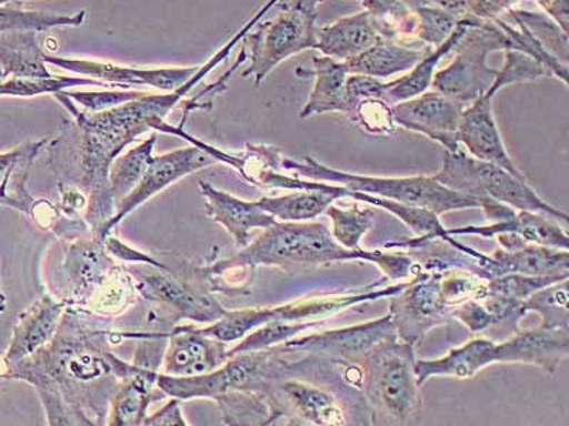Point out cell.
I'll use <instances>...</instances> for the list:
<instances>
[{"label":"cell","instance_id":"obj_41","mask_svg":"<svg viewBox=\"0 0 569 426\" xmlns=\"http://www.w3.org/2000/svg\"><path fill=\"white\" fill-rule=\"evenodd\" d=\"M349 116L366 133L373 135H389L398 126L391 114V105L376 98L359 100L352 105Z\"/></svg>","mask_w":569,"mask_h":426},{"label":"cell","instance_id":"obj_15","mask_svg":"<svg viewBox=\"0 0 569 426\" xmlns=\"http://www.w3.org/2000/svg\"><path fill=\"white\" fill-rule=\"evenodd\" d=\"M569 355V328L518 329L516 336L496 344V362L538 365L556 373Z\"/></svg>","mask_w":569,"mask_h":426},{"label":"cell","instance_id":"obj_25","mask_svg":"<svg viewBox=\"0 0 569 426\" xmlns=\"http://www.w3.org/2000/svg\"><path fill=\"white\" fill-rule=\"evenodd\" d=\"M431 49L433 48L423 44L415 45L380 40L358 58L345 63H347L350 74H363L385 80L413 69Z\"/></svg>","mask_w":569,"mask_h":426},{"label":"cell","instance_id":"obj_49","mask_svg":"<svg viewBox=\"0 0 569 426\" xmlns=\"http://www.w3.org/2000/svg\"><path fill=\"white\" fill-rule=\"evenodd\" d=\"M4 306H7V303H4V294L0 292V312L4 311Z\"/></svg>","mask_w":569,"mask_h":426},{"label":"cell","instance_id":"obj_48","mask_svg":"<svg viewBox=\"0 0 569 426\" xmlns=\"http://www.w3.org/2000/svg\"><path fill=\"white\" fill-rule=\"evenodd\" d=\"M146 425H186L184 419L181 417L180 407L177 400H172L160 413L152 415L151 418L142 420Z\"/></svg>","mask_w":569,"mask_h":426},{"label":"cell","instance_id":"obj_12","mask_svg":"<svg viewBox=\"0 0 569 426\" xmlns=\"http://www.w3.org/2000/svg\"><path fill=\"white\" fill-rule=\"evenodd\" d=\"M213 156L201 146H190V149L172 151L170 154L152 156L149 166L142 175L139 185L116 205L117 215L101 227V235H106L113 230L117 222L123 220L127 213L136 210L142 202L149 200L157 192L164 190L172 182L180 178L191 174L197 170L212 164Z\"/></svg>","mask_w":569,"mask_h":426},{"label":"cell","instance_id":"obj_14","mask_svg":"<svg viewBox=\"0 0 569 426\" xmlns=\"http://www.w3.org/2000/svg\"><path fill=\"white\" fill-rule=\"evenodd\" d=\"M495 91H486L481 98L472 101L462 111L459 125L460 145H465L471 156L477 160L491 162L516 175H522L517 169L495 116Z\"/></svg>","mask_w":569,"mask_h":426},{"label":"cell","instance_id":"obj_46","mask_svg":"<svg viewBox=\"0 0 569 426\" xmlns=\"http://www.w3.org/2000/svg\"><path fill=\"white\" fill-rule=\"evenodd\" d=\"M541 9L563 33L568 34L569 0H537Z\"/></svg>","mask_w":569,"mask_h":426},{"label":"cell","instance_id":"obj_1","mask_svg":"<svg viewBox=\"0 0 569 426\" xmlns=\"http://www.w3.org/2000/svg\"><path fill=\"white\" fill-rule=\"evenodd\" d=\"M269 10L271 4H263L230 42L218 50L184 85L177 90L162 94L142 93L140 98L103 111H80L68 95L54 94V98L74 115L76 121L66 125L63 135L53 141L52 151L60 155H70L73 159L71 161H76L80 166L84 182H91L99 187L109 185L110 166L120 152L137 136L150 130L154 121L164 120L188 91L194 89L211 70L227 60L243 36L256 27L259 20L267 17Z\"/></svg>","mask_w":569,"mask_h":426},{"label":"cell","instance_id":"obj_3","mask_svg":"<svg viewBox=\"0 0 569 426\" xmlns=\"http://www.w3.org/2000/svg\"><path fill=\"white\" fill-rule=\"evenodd\" d=\"M305 161L282 159V166L308 180L332 182L348 190L365 192L399 204L423 207L437 216L446 212L480 207L476 197L461 194L441 185L433 176L383 178L350 174V172L329 169L312 156Z\"/></svg>","mask_w":569,"mask_h":426},{"label":"cell","instance_id":"obj_19","mask_svg":"<svg viewBox=\"0 0 569 426\" xmlns=\"http://www.w3.org/2000/svg\"><path fill=\"white\" fill-rule=\"evenodd\" d=\"M313 70H298V75H313V89L305 104L301 119L309 116L343 113L349 114L350 104L347 93V81L350 74L347 63L338 62L328 55H315Z\"/></svg>","mask_w":569,"mask_h":426},{"label":"cell","instance_id":"obj_36","mask_svg":"<svg viewBox=\"0 0 569 426\" xmlns=\"http://www.w3.org/2000/svg\"><path fill=\"white\" fill-rule=\"evenodd\" d=\"M44 144L46 140L33 142V144H27L20 146V149L0 154V205L27 206L24 192L14 190L12 181L17 176L18 170L32 164L36 154Z\"/></svg>","mask_w":569,"mask_h":426},{"label":"cell","instance_id":"obj_2","mask_svg":"<svg viewBox=\"0 0 569 426\" xmlns=\"http://www.w3.org/2000/svg\"><path fill=\"white\" fill-rule=\"evenodd\" d=\"M365 261L375 263L391 281L413 277L418 263L405 253L352 251L340 245L325 223H273L251 245L236 257L213 266L221 273L232 267L278 266L292 272L297 268L329 265L335 262Z\"/></svg>","mask_w":569,"mask_h":426},{"label":"cell","instance_id":"obj_13","mask_svg":"<svg viewBox=\"0 0 569 426\" xmlns=\"http://www.w3.org/2000/svg\"><path fill=\"white\" fill-rule=\"evenodd\" d=\"M46 63L56 68L84 75V78L104 80L107 83L129 89L130 85H151L162 91H172L184 85L200 70L201 65L192 68L142 69L129 68L111 63L90 62V60L66 59L46 53Z\"/></svg>","mask_w":569,"mask_h":426},{"label":"cell","instance_id":"obj_30","mask_svg":"<svg viewBox=\"0 0 569 426\" xmlns=\"http://www.w3.org/2000/svg\"><path fill=\"white\" fill-rule=\"evenodd\" d=\"M337 197L319 191H303L298 194L262 197L257 201L262 211L282 222L312 221L328 210Z\"/></svg>","mask_w":569,"mask_h":426},{"label":"cell","instance_id":"obj_45","mask_svg":"<svg viewBox=\"0 0 569 426\" xmlns=\"http://www.w3.org/2000/svg\"><path fill=\"white\" fill-rule=\"evenodd\" d=\"M521 0H469V17L480 20H497L506 17Z\"/></svg>","mask_w":569,"mask_h":426},{"label":"cell","instance_id":"obj_10","mask_svg":"<svg viewBox=\"0 0 569 426\" xmlns=\"http://www.w3.org/2000/svg\"><path fill=\"white\" fill-rule=\"evenodd\" d=\"M398 329L390 314L372 322L338 329H329L302 338H292L284 343L289 352H303L325 357L363 364L380 348L398 342Z\"/></svg>","mask_w":569,"mask_h":426},{"label":"cell","instance_id":"obj_31","mask_svg":"<svg viewBox=\"0 0 569 426\" xmlns=\"http://www.w3.org/2000/svg\"><path fill=\"white\" fill-rule=\"evenodd\" d=\"M156 142L157 136H150L149 140L141 142L134 150H130L113 162L109 172V190L116 205L139 185L152 159Z\"/></svg>","mask_w":569,"mask_h":426},{"label":"cell","instance_id":"obj_11","mask_svg":"<svg viewBox=\"0 0 569 426\" xmlns=\"http://www.w3.org/2000/svg\"><path fill=\"white\" fill-rule=\"evenodd\" d=\"M467 104L435 90L391 105L396 125L439 142L445 151L461 149L459 125Z\"/></svg>","mask_w":569,"mask_h":426},{"label":"cell","instance_id":"obj_37","mask_svg":"<svg viewBox=\"0 0 569 426\" xmlns=\"http://www.w3.org/2000/svg\"><path fill=\"white\" fill-rule=\"evenodd\" d=\"M569 273H552V275H520V273H508V275L490 278L487 283V296H501L526 302L533 293L541 288L551 286L558 282L568 281Z\"/></svg>","mask_w":569,"mask_h":426},{"label":"cell","instance_id":"obj_27","mask_svg":"<svg viewBox=\"0 0 569 426\" xmlns=\"http://www.w3.org/2000/svg\"><path fill=\"white\" fill-rule=\"evenodd\" d=\"M380 39L395 43H418V14L406 0H359Z\"/></svg>","mask_w":569,"mask_h":426},{"label":"cell","instance_id":"obj_26","mask_svg":"<svg viewBox=\"0 0 569 426\" xmlns=\"http://www.w3.org/2000/svg\"><path fill=\"white\" fill-rule=\"evenodd\" d=\"M63 307L44 297L19 317L12 343L4 357L7 365L19 362L42 348L53 337Z\"/></svg>","mask_w":569,"mask_h":426},{"label":"cell","instance_id":"obj_47","mask_svg":"<svg viewBox=\"0 0 569 426\" xmlns=\"http://www.w3.org/2000/svg\"><path fill=\"white\" fill-rule=\"evenodd\" d=\"M406 2L410 7H415V4H429V7L443 9L459 19L469 17V12H467L469 0H406Z\"/></svg>","mask_w":569,"mask_h":426},{"label":"cell","instance_id":"obj_34","mask_svg":"<svg viewBox=\"0 0 569 426\" xmlns=\"http://www.w3.org/2000/svg\"><path fill=\"white\" fill-rule=\"evenodd\" d=\"M328 216L332 220V236L340 245L352 248V251H362L360 241L372 230L376 212L373 210H360L355 204L349 210H342L335 205H330L327 211Z\"/></svg>","mask_w":569,"mask_h":426},{"label":"cell","instance_id":"obj_18","mask_svg":"<svg viewBox=\"0 0 569 426\" xmlns=\"http://www.w3.org/2000/svg\"><path fill=\"white\" fill-rule=\"evenodd\" d=\"M500 233H515L530 245L569 251V236L556 220L543 213L520 211L505 221L492 222L486 226H462L456 230H447L449 236L477 235L481 237H495Z\"/></svg>","mask_w":569,"mask_h":426},{"label":"cell","instance_id":"obj_44","mask_svg":"<svg viewBox=\"0 0 569 426\" xmlns=\"http://www.w3.org/2000/svg\"><path fill=\"white\" fill-rule=\"evenodd\" d=\"M480 302L481 301H476V298H470V301L462 302L451 307V316L465 324L471 333L485 332V329L495 324L485 304Z\"/></svg>","mask_w":569,"mask_h":426},{"label":"cell","instance_id":"obj_23","mask_svg":"<svg viewBox=\"0 0 569 426\" xmlns=\"http://www.w3.org/2000/svg\"><path fill=\"white\" fill-rule=\"evenodd\" d=\"M472 17L460 19L459 24L450 38L443 44L437 45L431 49L429 53L420 60L413 69L406 71L399 79L391 81H382L379 89V99L383 100L389 105L401 103V101L418 98V95L426 93L431 89V81H433L437 65L440 60L445 59L447 54L453 52L456 44L465 34L467 28L471 22Z\"/></svg>","mask_w":569,"mask_h":426},{"label":"cell","instance_id":"obj_5","mask_svg":"<svg viewBox=\"0 0 569 426\" xmlns=\"http://www.w3.org/2000/svg\"><path fill=\"white\" fill-rule=\"evenodd\" d=\"M443 159V169L435 175L441 185L477 201L495 200L518 211L543 213L568 225L567 213L556 210L538 196L527 184L525 175H516L500 165L477 160L462 149L445 151Z\"/></svg>","mask_w":569,"mask_h":426},{"label":"cell","instance_id":"obj_50","mask_svg":"<svg viewBox=\"0 0 569 426\" xmlns=\"http://www.w3.org/2000/svg\"><path fill=\"white\" fill-rule=\"evenodd\" d=\"M358 2H359V0H358Z\"/></svg>","mask_w":569,"mask_h":426},{"label":"cell","instance_id":"obj_21","mask_svg":"<svg viewBox=\"0 0 569 426\" xmlns=\"http://www.w3.org/2000/svg\"><path fill=\"white\" fill-rule=\"evenodd\" d=\"M369 14L362 12L335 20L327 27L318 28L317 49L323 55L338 62H349L380 42Z\"/></svg>","mask_w":569,"mask_h":426},{"label":"cell","instance_id":"obj_32","mask_svg":"<svg viewBox=\"0 0 569 426\" xmlns=\"http://www.w3.org/2000/svg\"><path fill=\"white\" fill-rule=\"evenodd\" d=\"M84 20V9L74 14H50L38 12V10L19 9L14 3L0 4V32H9V30L49 32L62 27L79 28Z\"/></svg>","mask_w":569,"mask_h":426},{"label":"cell","instance_id":"obj_4","mask_svg":"<svg viewBox=\"0 0 569 426\" xmlns=\"http://www.w3.org/2000/svg\"><path fill=\"white\" fill-rule=\"evenodd\" d=\"M272 19L259 22L243 36L249 65L243 79H253L256 85L271 74L277 65L305 50L317 49L318 14L323 0H287Z\"/></svg>","mask_w":569,"mask_h":426},{"label":"cell","instance_id":"obj_20","mask_svg":"<svg viewBox=\"0 0 569 426\" xmlns=\"http://www.w3.org/2000/svg\"><path fill=\"white\" fill-rule=\"evenodd\" d=\"M200 187L202 195L207 197L208 215L231 233L238 247L248 246L249 233L252 230H267L277 223L276 217L262 211L257 202L238 200L227 192L213 190L206 182H200Z\"/></svg>","mask_w":569,"mask_h":426},{"label":"cell","instance_id":"obj_7","mask_svg":"<svg viewBox=\"0 0 569 426\" xmlns=\"http://www.w3.org/2000/svg\"><path fill=\"white\" fill-rule=\"evenodd\" d=\"M413 346L398 339L389 344L363 364L370 365L369 393L391 417L409 420L419 413V385L415 374Z\"/></svg>","mask_w":569,"mask_h":426},{"label":"cell","instance_id":"obj_22","mask_svg":"<svg viewBox=\"0 0 569 426\" xmlns=\"http://www.w3.org/2000/svg\"><path fill=\"white\" fill-rule=\"evenodd\" d=\"M496 363V343L476 338L465 346L450 349L445 357L416 362V382L421 387L433 377L472 378L481 369Z\"/></svg>","mask_w":569,"mask_h":426},{"label":"cell","instance_id":"obj_29","mask_svg":"<svg viewBox=\"0 0 569 426\" xmlns=\"http://www.w3.org/2000/svg\"><path fill=\"white\" fill-rule=\"evenodd\" d=\"M281 389L305 420L313 425L348 424L338 399L327 390L298 382L284 383Z\"/></svg>","mask_w":569,"mask_h":426},{"label":"cell","instance_id":"obj_8","mask_svg":"<svg viewBox=\"0 0 569 426\" xmlns=\"http://www.w3.org/2000/svg\"><path fill=\"white\" fill-rule=\"evenodd\" d=\"M259 181L269 186L287 187V190L325 192V194L332 195L337 200L339 197H353L356 201L382 207V210L393 213L395 216H398L401 222H405L406 225L411 227V231L419 235L418 240L415 241L388 243L385 246L386 248L419 247L435 240H441L447 243L451 237L447 235V230L443 223L440 222L439 216L433 212L423 210V207L399 204V202L365 194V192L348 190V187L330 184V182L298 180V178L283 175L281 172L271 170L262 171L261 175H259Z\"/></svg>","mask_w":569,"mask_h":426},{"label":"cell","instance_id":"obj_39","mask_svg":"<svg viewBox=\"0 0 569 426\" xmlns=\"http://www.w3.org/2000/svg\"><path fill=\"white\" fill-rule=\"evenodd\" d=\"M418 14V42L429 48L443 44L455 32L460 19L443 9L429 7V4H415L411 7Z\"/></svg>","mask_w":569,"mask_h":426},{"label":"cell","instance_id":"obj_38","mask_svg":"<svg viewBox=\"0 0 569 426\" xmlns=\"http://www.w3.org/2000/svg\"><path fill=\"white\" fill-rule=\"evenodd\" d=\"M506 62L501 70H498L495 81H492L491 91L496 94L508 85L528 83L538 79L552 78L551 71L536 59L525 53L506 50Z\"/></svg>","mask_w":569,"mask_h":426},{"label":"cell","instance_id":"obj_42","mask_svg":"<svg viewBox=\"0 0 569 426\" xmlns=\"http://www.w3.org/2000/svg\"><path fill=\"white\" fill-rule=\"evenodd\" d=\"M487 278L477 273H447L441 276L440 286L447 306L455 307L470 298L482 301L487 296Z\"/></svg>","mask_w":569,"mask_h":426},{"label":"cell","instance_id":"obj_40","mask_svg":"<svg viewBox=\"0 0 569 426\" xmlns=\"http://www.w3.org/2000/svg\"><path fill=\"white\" fill-rule=\"evenodd\" d=\"M320 322H307V323H283V322H271L263 324L258 327V332L252 333L251 336L243 339L241 344L230 353L228 358L233 354L258 352V349H267L277 346L279 343H287L302 333L303 329L319 326Z\"/></svg>","mask_w":569,"mask_h":426},{"label":"cell","instance_id":"obj_43","mask_svg":"<svg viewBox=\"0 0 569 426\" xmlns=\"http://www.w3.org/2000/svg\"><path fill=\"white\" fill-rule=\"evenodd\" d=\"M71 101H76L88 111H103L111 106L127 103L140 98V91L110 90V91H62Z\"/></svg>","mask_w":569,"mask_h":426},{"label":"cell","instance_id":"obj_6","mask_svg":"<svg viewBox=\"0 0 569 426\" xmlns=\"http://www.w3.org/2000/svg\"><path fill=\"white\" fill-rule=\"evenodd\" d=\"M501 50H508V40L500 24L496 20L472 18L453 49L455 59L436 71L430 90L471 104L491 88L498 70L490 68L487 59Z\"/></svg>","mask_w":569,"mask_h":426},{"label":"cell","instance_id":"obj_33","mask_svg":"<svg viewBox=\"0 0 569 426\" xmlns=\"http://www.w3.org/2000/svg\"><path fill=\"white\" fill-rule=\"evenodd\" d=\"M154 379V374L147 373L144 369L131 377L130 384L116 395L113 408H111V425L142 424Z\"/></svg>","mask_w":569,"mask_h":426},{"label":"cell","instance_id":"obj_16","mask_svg":"<svg viewBox=\"0 0 569 426\" xmlns=\"http://www.w3.org/2000/svg\"><path fill=\"white\" fill-rule=\"evenodd\" d=\"M470 258L479 267L477 275L487 281L508 273L533 276L569 273V251L541 245H526L516 251L498 248L491 256L479 252Z\"/></svg>","mask_w":569,"mask_h":426},{"label":"cell","instance_id":"obj_35","mask_svg":"<svg viewBox=\"0 0 569 426\" xmlns=\"http://www.w3.org/2000/svg\"><path fill=\"white\" fill-rule=\"evenodd\" d=\"M526 312H536L542 327L569 328L568 281L541 288L526 301Z\"/></svg>","mask_w":569,"mask_h":426},{"label":"cell","instance_id":"obj_17","mask_svg":"<svg viewBox=\"0 0 569 426\" xmlns=\"http://www.w3.org/2000/svg\"><path fill=\"white\" fill-rule=\"evenodd\" d=\"M228 353L220 339L206 336L198 329L180 328L172 334L166 354V374L171 377H192L213 372L226 362Z\"/></svg>","mask_w":569,"mask_h":426},{"label":"cell","instance_id":"obj_24","mask_svg":"<svg viewBox=\"0 0 569 426\" xmlns=\"http://www.w3.org/2000/svg\"><path fill=\"white\" fill-rule=\"evenodd\" d=\"M34 30L0 32V70L4 78L43 80L54 78L46 63Z\"/></svg>","mask_w":569,"mask_h":426},{"label":"cell","instance_id":"obj_9","mask_svg":"<svg viewBox=\"0 0 569 426\" xmlns=\"http://www.w3.org/2000/svg\"><path fill=\"white\" fill-rule=\"evenodd\" d=\"M441 273L418 272L408 286L391 296L390 316L401 342L416 346L431 328L440 326L451 316V308L441 293Z\"/></svg>","mask_w":569,"mask_h":426},{"label":"cell","instance_id":"obj_28","mask_svg":"<svg viewBox=\"0 0 569 426\" xmlns=\"http://www.w3.org/2000/svg\"><path fill=\"white\" fill-rule=\"evenodd\" d=\"M146 293L154 296L157 301H162L180 308L188 317L198 320V322H210L218 320L227 312L211 298L198 294L192 288L186 287V284L177 282L170 276L156 275L146 278Z\"/></svg>","mask_w":569,"mask_h":426}]
</instances>
